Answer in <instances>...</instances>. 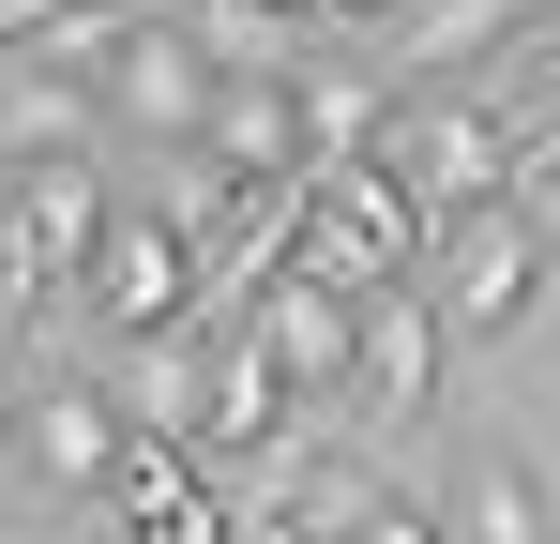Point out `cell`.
Here are the masks:
<instances>
[{"mask_svg":"<svg viewBox=\"0 0 560 544\" xmlns=\"http://www.w3.org/2000/svg\"><path fill=\"white\" fill-rule=\"evenodd\" d=\"M364 167L409 181V212H424V227H455V212H500V197H515V121H500V106H469V91H394V121H378Z\"/></svg>","mask_w":560,"mask_h":544,"instance_id":"1","label":"cell"},{"mask_svg":"<svg viewBox=\"0 0 560 544\" xmlns=\"http://www.w3.org/2000/svg\"><path fill=\"white\" fill-rule=\"evenodd\" d=\"M106 167L61 152V167H0V318H46L61 287H92V243H106Z\"/></svg>","mask_w":560,"mask_h":544,"instance_id":"2","label":"cell"},{"mask_svg":"<svg viewBox=\"0 0 560 544\" xmlns=\"http://www.w3.org/2000/svg\"><path fill=\"white\" fill-rule=\"evenodd\" d=\"M303 272H334V287H424L440 258V227L409 212V181L394 167H303Z\"/></svg>","mask_w":560,"mask_h":544,"instance_id":"3","label":"cell"},{"mask_svg":"<svg viewBox=\"0 0 560 544\" xmlns=\"http://www.w3.org/2000/svg\"><path fill=\"white\" fill-rule=\"evenodd\" d=\"M560 287V243L530 197H500V212H455L440 227V258H424V303H440V333H515L530 303Z\"/></svg>","mask_w":560,"mask_h":544,"instance_id":"4","label":"cell"},{"mask_svg":"<svg viewBox=\"0 0 560 544\" xmlns=\"http://www.w3.org/2000/svg\"><path fill=\"white\" fill-rule=\"evenodd\" d=\"M212 91H228L212 31L137 0V15H121V46H106V121H121V137H152V152H197V137H212Z\"/></svg>","mask_w":560,"mask_h":544,"instance_id":"5","label":"cell"},{"mask_svg":"<svg viewBox=\"0 0 560 544\" xmlns=\"http://www.w3.org/2000/svg\"><path fill=\"white\" fill-rule=\"evenodd\" d=\"M92 318L121 333V348L197 333V227H183V212H106V243H92Z\"/></svg>","mask_w":560,"mask_h":544,"instance_id":"6","label":"cell"},{"mask_svg":"<svg viewBox=\"0 0 560 544\" xmlns=\"http://www.w3.org/2000/svg\"><path fill=\"white\" fill-rule=\"evenodd\" d=\"M243 333L273 348L288 393H349V363H364V287H334V272H303L288 258L258 303H243Z\"/></svg>","mask_w":560,"mask_h":544,"instance_id":"7","label":"cell"},{"mask_svg":"<svg viewBox=\"0 0 560 544\" xmlns=\"http://www.w3.org/2000/svg\"><path fill=\"white\" fill-rule=\"evenodd\" d=\"M15 453H31L46 499H106V469H121V409H106V378H31V393H15Z\"/></svg>","mask_w":560,"mask_h":544,"instance_id":"8","label":"cell"},{"mask_svg":"<svg viewBox=\"0 0 560 544\" xmlns=\"http://www.w3.org/2000/svg\"><path fill=\"white\" fill-rule=\"evenodd\" d=\"M243 515L212 499V469L167 439H121V469H106V544H228Z\"/></svg>","mask_w":560,"mask_h":544,"instance_id":"9","label":"cell"},{"mask_svg":"<svg viewBox=\"0 0 560 544\" xmlns=\"http://www.w3.org/2000/svg\"><path fill=\"white\" fill-rule=\"evenodd\" d=\"M349 393H364V424H424V409H440V303H424V287H364Z\"/></svg>","mask_w":560,"mask_h":544,"instance_id":"10","label":"cell"},{"mask_svg":"<svg viewBox=\"0 0 560 544\" xmlns=\"http://www.w3.org/2000/svg\"><path fill=\"white\" fill-rule=\"evenodd\" d=\"M106 409H121V439L197 453V424H212V333H152V348H121Z\"/></svg>","mask_w":560,"mask_h":544,"instance_id":"11","label":"cell"},{"mask_svg":"<svg viewBox=\"0 0 560 544\" xmlns=\"http://www.w3.org/2000/svg\"><path fill=\"white\" fill-rule=\"evenodd\" d=\"M288 76H303V61H288ZM288 76H228V91H212L197 167H228V181H303V106H288Z\"/></svg>","mask_w":560,"mask_h":544,"instance_id":"12","label":"cell"},{"mask_svg":"<svg viewBox=\"0 0 560 544\" xmlns=\"http://www.w3.org/2000/svg\"><path fill=\"white\" fill-rule=\"evenodd\" d=\"M212 453H288V378L258 333H212V424H197V469Z\"/></svg>","mask_w":560,"mask_h":544,"instance_id":"13","label":"cell"},{"mask_svg":"<svg viewBox=\"0 0 560 544\" xmlns=\"http://www.w3.org/2000/svg\"><path fill=\"white\" fill-rule=\"evenodd\" d=\"M106 137V91L77 61H15V106H0V152L15 167H61V152H92Z\"/></svg>","mask_w":560,"mask_h":544,"instance_id":"14","label":"cell"},{"mask_svg":"<svg viewBox=\"0 0 560 544\" xmlns=\"http://www.w3.org/2000/svg\"><path fill=\"white\" fill-rule=\"evenodd\" d=\"M288 106H303V167H364L378 121H394V91L349 76V61H303V76H288Z\"/></svg>","mask_w":560,"mask_h":544,"instance_id":"15","label":"cell"},{"mask_svg":"<svg viewBox=\"0 0 560 544\" xmlns=\"http://www.w3.org/2000/svg\"><path fill=\"white\" fill-rule=\"evenodd\" d=\"M440 544H546V484H530V453L469 439V484H455V515H440Z\"/></svg>","mask_w":560,"mask_h":544,"instance_id":"16","label":"cell"},{"mask_svg":"<svg viewBox=\"0 0 560 544\" xmlns=\"http://www.w3.org/2000/svg\"><path fill=\"white\" fill-rule=\"evenodd\" d=\"M303 499H318V544H440V515L409 484H378V469H318L303 453Z\"/></svg>","mask_w":560,"mask_h":544,"instance_id":"17","label":"cell"},{"mask_svg":"<svg viewBox=\"0 0 560 544\" xmlns=\"http://www.w3.org/2000/svg\"><path fill=\"white\" fill-rule=\"evenodd\" d=\"M546 15H560V0H409L394 46H409V61H485L500 31H546Z\"/></svg>","mask_w":560,"mask_h":544,"instance_id":"18","label":"cell"},{"mask_svg":"<svg viewBox=\"0 0 560 544\" xmlns=\"http://www.w3.org/2000/svg\"><path fill=\"white\" fill-rule=\"evenodd\" d=\"M228 544H318V499H303V453H273V499L243 515Z\"/></svg>","mask_w":560,"mask_h":544,"instance_id":"19","label":"cell"},{"mask_svg":"<svg viewBox=\"0 0 560 544\" xmlns=\"http://www.w3.org/2000/svg\"><path fill=\"white\" fill-rule=\"evenodd\" d=\"M0 439H15V393H0Z\"/></svg>","mask_w":560,"mask_h":544,"instance_id":"20","label":"cell"}]
</instances>
